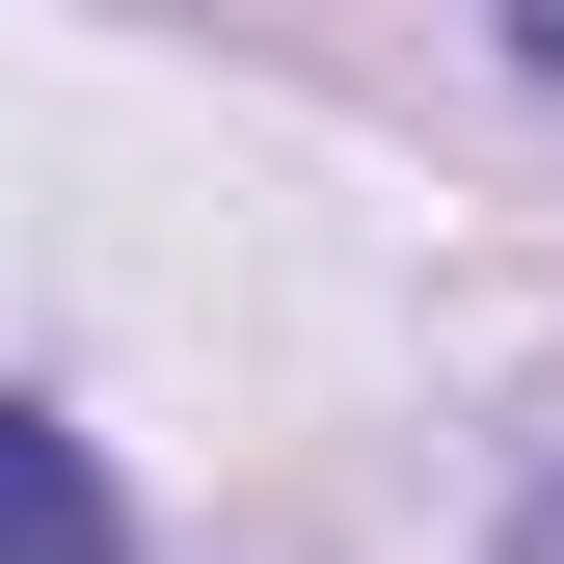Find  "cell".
Instances as JSON below:
<instances>
[{"instance_id": "obj_3", "label": "cell", "mask_w": 564, "mask_h": 564, "mask_svg": "<svg viewBox=\"0 0 564 564\" xmlns=\"http://www.w3.org/2000/svg\"><path fill=\"white\" fill-rule=\"evenodd\" d=\"M538 564H564V511H538Z\"/></svg>"}, {"instance_id": "obj_2", "label": "cell", "mask_w": 564, "mask_h": 564, "mask_svg": "<svg viewBox=\"0 0 564 564\" xmlns=\"http://www.w3.org/2000/svg\"><path fill=\"white\" fill-rule=\"evenodd\" d=\"M538 82H564V0H538Z\"/></svg>"}, {"instance_id": "obj_1", "label": "cell", "mask_w": 564, "mask_h": 564, "mask_svg": "<svg viewBox=\"0 0 564 564\" xmlns=\"http://www.w3.org/2000/svg\"><path fill=\"white\" fill-rule=\"evenodd\" d=\"M0 564H108V457L54 403H0Z\"/></svg>"}]
</instances>
